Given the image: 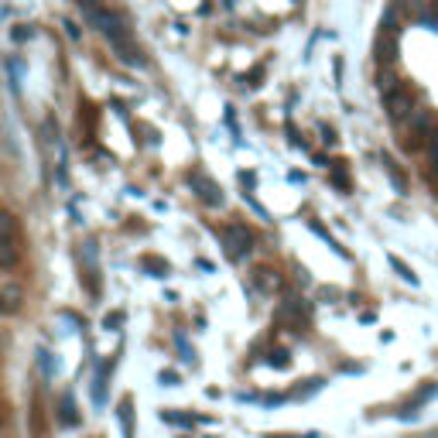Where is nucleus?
Returning a JSON list of instances; mask_svg holds the SVG:
<instances>
[{"label":"nucleus","mask_w":438,"mask_h":438,"mask_svg":"<svg viewBox=\"0 0 438 438\" xmlns=\"http://www.w3.org/2000/svg\"><path fill=\"white\" fill-rule=\"evenodd\" d=\"M387 100V113H390V120H408L414 113V96L404 89V86H394L390 93H384Z\"/></svg>","instance_id":"nucleus-1"},{"label":"nucleus","mask_w":438,"mask_h":438,"mask_svg":"<svg viewBox=\"0 0 438 438\" xmlns=\"http://www.w3.org/2000/svg\"><path fill=\"white\" fill-rule=\"evenodd\" d=\"M223 240H226L230 257H243V254H250V243H254V236H250L247 226H226V230H223Z\"/></svg>","instance_id":"nucleus-2"},{"label":"nucleus","mask_w":438,"mask_h":438,"mask_svg":"<svg viewBox=\"0 0 438 438\" xmlns=\"http://www.w3.org/2000/svg\"><path fill=\"white\" fill-rule=\"evenodd\" d=\"M110 41V49L117 52V58L124 62V65H134V69H141L144 65V55H141V49H134L130 45V38L124 34V38H106Z\"/></svg>","instance_id":"nucleus-3"},{"label":"nucleus","mask_w":438,"mask_h":438,"mask_svg":"<svg viewBox=\"0 0 438 438\" xmlns=\"http://www.w3.org/2000/svg\"><path fill=\"white\" fill-rule=\"evenodd\" d=\"M192 188H199V199L206 206H223V188L206 175H192Z\"/></svg>","instance_id":"nucleus-4"},{"label":"nucleus","mask_w":438,"mask_h":438,"mask_svg":"<svg viewBox=\"0 0 438 438\" xmlns=\"http://www.w3.org/2000/svg\"><path fill=\"white\" fill-rule=\"evenodd\" d=\"M18 247H14V240H7V236H0V267L7 271V267H14L18 264Z\"/></svg>","instance_id":"nucleus-5"},{"label":"nucleus","mask_w":438,"mask_h":438,"mask_svg":"<svg viewBox=\"0 0 438 438\" xmlns=\"http://www.w3.org/2000/svg\"><path fill=\"white\" fill-rule=\"evenodd\" d=\"M18 302H21V288H14V284L0 288V309L14 311V309H18Z\"/></svg>","instance_id":"nucleus-6"},{"label":"nucleus","mask_w":438,"mask_h":438,"mask_svg":"<svg viewBox=\"0 0 438 438\" xmlns=\"http://www.w3.org/2000/svg\"><path fill=\"white\" fill-rule=\"evenodd\" d=\"M254 284H257L260 291H274V288H278V274H274V271H257V274H254Z\"/></svg>","instance_id":"nucleus-7"},{"label":"nucleus","mask_w":438,"mask_h":438,"mask_svg":"<svg viewBox=\"0 0 438 438\" xmlns=\"http://www.w3.org/2000/svg\"><path fill=\"white\" fill-rule=\"evenodd\" d=\"M117 418H120V425H124V435L134 438V425H130V397L120 401V408H117Z\"/></svg>","instance_id":"nucleus-8"},{"label":"nucleus","mask_w":438,"mask_h":438,"mask_svg":"<svg viewBox=\"0 0 438 438\" xmlns=\"http://www.w3.org/2000/svg\"><path fill=\"white\" fill-rule=\"evenodd\" d=\"M14 233H18V223H14V216H11V212H0V236L14 240Z\"/></svg>","instance_id":"nucleus-9"},{"label":"nucleus","mask_w":438,"mask_h":438,"mask_svg":"<svg viewBox=\"0 0 438 438\" xmlns=\"http://www.w3.org/2000/svg\"><path fill=\"white\" fill-rule=\"evenodd\" d=\"M390 264H394V271H397V274H401V278H404V281H408V284H418V278H414V274H411V267H408L404 260L390 257Z\"/></svg>","instance_id":"nucleus-10"},{"label":"nucleus","mask_w":438,"mask_h":438,"mask_svg":"<svg viewBox=\"0 0 438 438\" xmlns=\"http://www.w3.org/2000/svg\"><path fill=\"white\" fill-rule=\"evenodd\" d=\"M377 52H380V62H390V58L397 55V45H390V41H384V38H380V45H377Z\"/></svg>","instance_id":"nucleus-11"},{"label":"nucleus","mask_w":438,"mask_h":438,"mask_svg":"<svg viewBox=\"0 0 438 438\" xmlns=\"http://www.w3.org/2000/svg\"><path fill=\"white\" fill-rule=\"evenodd\" d=\"M144 267L157 271V278H165V274H168V264H161V260H155V257H144Z\"/></svg>","instance_id":"nucleus-12"},{"label":"nucleus","mask_w":438,"mask_h":438,"mask_svg":"<svg viewBox=\"0 0 438 438\" xmlns=\"http://www.w3.org/2000/svg\"><path fill=\"white\" fill-rule=\"evenodd\" d=\"M271 363H274V366H288V353H274Z\"/></svg>","instance_id":"nucleus-13"},{"label":"nucleus","mask_w":438,"mask_h":438,"mask_svg":"<svg viewBox=\"0 0 438 438\" xmlns=\"http://www.w3.org/2000/svg\"><path fill=\"white\" fill-rule=\"evenodd\" d=\"M120 322H124V315H120V311H117V315H106V329H110V326H120Z\"/></svg>","instance_id":"nucleus-14"},{"label":"nucleus","mask_w":438,"mask_h":438,"mask_svg":"<svg viewBox=\"0 0 438 438\" xmlns=\"http://www.w3.org/2000/svg\"><path fill=\"white\" fill-rule=\"evenodd\" d=\"M65 31H69V38H79V27L72 21H65Z\"/></svg>","instance_id":"nucleus-15"}]
</instances>
